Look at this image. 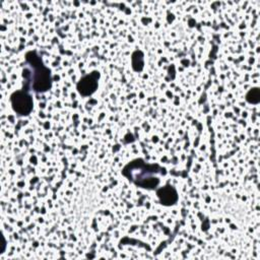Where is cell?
<instances>
[{
    "label": "cell",
    "mask_w": 260,
    "mask_h": 260,
    "mask_svg": "<svg viewBox=\"0 0 260 260\" xmlns=\"http://www.w3.org/2000/svg\"><path fill=\"white\" fill-rule=\"evenodd\" d=\"M157 169V166L147 165L142 159H135L124 169L123 173L136 185L146 189H153L159 184V180L155 176L157 172L155 170Z\"/></svg>",
    "instance_id": "1"
},
{
    "label": "cell",
    "mask_w": 260,
    "mask_h": 260,
    "mask_svg": "<svg viewBox=\"0 0 260 260\" xmlns=\"http://www.w3.org/2000/svg\"><path fill=\"white\" fill-rule=\"evenodd\" d=\"M26 61L34 68L32 87L36 91H46L51 87V72L42 63L36 52H28L26 54Z\"/></svg>",
    "instance_id": "2"
},
{
    "label": "cell",
    "mask_w": 260,
    "mask_h": 260,
    "mask_svg": "<svg viewBox=\"0 0 260 260\" xmlns=\"http://www.w3.org/2000/svg\"><path fill=\"white\" fill-rule=\"evenodd\" d=\"M10 102L13 110L18 115H21V116L28 115L32 110V105H34L32 99L27 92L23 90H18L13 92L10 96Z\"/></svg>",
    "instance_id": "3"
},
{
    "label": "cell",
    "mask_w": 260,
    "mask_h": 260,
    "mask_svg": "<svg viewBox=\"0 0 260 260\" xmlns=\"http://www.w3.org/2000/svg\"><path fill=\"white\" fill-rule=\"evenodd\" d=\"M100 77L99 72L94 71L83 78L77 83V90L83 96L91 95L98 88V79Z\"/></svg>",
    "instance_id": "4"
},
{
    "label": "cell",
    "mask_w": 260,
    "mask_h": 260,
    "mask_svg": "<svg viewBox=\"0 0 260 260\" xmlns=\"http://www.w3.org/2000/svg\"><path fill=\"white\" fill-rule=\"evenodd\" d=\"M157 197L161 204L170 206L177 202L178 200V194L177 191L171 187V186H165L162 188H159L156 192Z\"/></svg>",
    "instance_id": "5"
},
{
    "label": "cell",
    "mask_w": 260,
    "mask_h": 260,
    "mask_svg": "<svg viewBox=\"0 0 260 260\" xmlns=\"http://www.w3.org/2000/svg\"><path fill=\"white\" fill-rule=\"evenodd\" d=\"M144 59L143 53L141 51H135L132 54V67L135 71H141L143 69Z\"/></svg>",
    "instance_id": "6"
},
{
    "label": "cell",
    "mask_w": 260,
    "mask_h": 260,
    "mask_svg": "<svg viewBox=\"0 0 260 260\" xmlns=\"http://www.w3.org/2000/svg\"><path fill=\"white\" fill-rule=\"evenodd\" d=\"M246 100L248 103L257 105L260 102V90L258 87H254L248 91L246 94Z\"/></svg>",
    "instance_id": "7"
}]
</instances>
